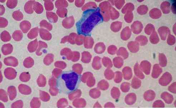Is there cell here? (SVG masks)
<instances>
[{"mask_svg": "<svg viewBox=\"0 0 176 108\" xmlns=\"http://www.w3.org/2000/svg\"><path fill=\"white\" fill-rule=\"evenodd\" d=\"M171 75L168 73L164 74V75L159 80V83L162 86H166L171 81Z\"/></svg>", "mask_w": 176, "mask_h": 108, "instance_id": "6da1fadb", "label": "cell"}, {"mask_svg": "<svg viewBox=\"0 0 176 108\" xmlns=\"http://www.w3.org/2000/svg\"><path fill=\"white\" fill-rule=\"evenodd\" d=\"M137 97L136 94L134 93H131L127 94L125 98V101L127 104L131 105L136 102Z\"/></svg>", "mask_w": 176, "mask_h": 108, "instance_id": "7a4b0ae2", "label": "cell"}, {"mask_svg": "<svg viewBox=\"0 0 176 108\" xmlns=\"http://www.w3.org/2000/svg\"><path fill=\"white\" fill-rule=\"evenodd\" d=\"M156 97L155 92L152 90H147L144 94V98L145 100L148 102L153 101Z\"/></svg>", "mask_w": 176, "mask_h": 108, "instance_id": "3957f363", "label": "cell"}, {"mask_svg": "<svg viewBox=\"0 0 176 108\" xmlns=\"http://www.w3.org/2000/svg\"><path fill=\"white\" fill-rule=\"evenodd\" d=\"M161 98L165 101L166 103L168 104H171L174 100V98L172 95L167 92H162L161 95Z\"/></svg>", "mask_w": 176, "mask_h": 108, "instance_id": "277c9868", "label": "cell"}, {"mask_svg": "<svg viewBox=\"0 0 176 108\" xmlns=\"http://www.w3.org/2000/svg\"><path fill=\"white\" fill-rule=\"evenodd\" d=\"M35 1H29L25 5V10L26 12L28 13H32L33 12L32 6L34 4Z\"/></svg>", "mask_w": 176, "mask_h": 108, "instance_id": "5b68a950", "label": "cell"}, {"mask_svg": "<svg viewBox=\"0 0 176 108\" xmlns=\"http://www.w3.org/2000/svg\"><path fill=\"white\" fill-rule=\"evenodd\" d=\"M141 66L144 72L146 74H149L150 68V64L147 61H144L141 64Z\"/></svg>", "mask_w": 176, "mask_h": 108, "instance_id": "8992f818", "label": "cell"}, {"mask_svg": "<svg viewBox=\"0 0 176 108\" xmlns=\"http://www.w3.org/2000/svg\"><path fill=\"white\" fill-rule=\"evenodd\" d=\"M141 82L136 78H134L131 83V86L134 89H137L141 86Z\"/></svg>", "mask_w": 176, "mask_h": 108, "instance_id": "52a82bcc", "label": "cell"}, {"mask_svg": "<svg viewBox=\"0 0 176 108\" xmlns=\"http://www.w3.org/2000/svg\"><path fill=\"white\" fill-rule=\"evenodd\" d=\"M33 10L37 13L40 14L43 12V7L40 3L35 2L33 4Z\"/></svg>", "mask_w": 176, "mask_h": 108, "instance_id": "ba28073f", "label": "cell"}, {"mask_svg": "<svg viewBox=\"0 0 176 108\" xmlns=\"http://www.w3.org/2000/svg\"><path fill=\"white\" fill-rule=\"evenodd\" d=\"M161 72V69L159 67L158 65H156L154 66L152 72V76L153 78H157Z\"/></svg>", "mask_w": 176, "mask_h": 108, "instance_id": "9c48e42d", "label": "cell"}, {"mask_svg": "<svg viewBox=\"0 0 176 108\" xmlns=\"http://www.w3.org/2000/svg\"><path fill=\"white\" fill-rule=\"evenodd\" d=\"M13 18L17 20H21L23 18V15L21 12L19 11H16L13 12Z\"/></svg>", "mask_w": 176, "mask_h": 108, "instance_id": "30bf717a", "label": "cell"}, {"mask_svg": "<svg viewBox=\"0 0 176 108\" xmlns=\"http://www.w3.org/2000/svg\"><path fill=\"white\" fill-rule=\"evenodd\" d=\"M111 94L112 97L115 99L118 98L120 96L119 90L116 88H113L111 90Z\"/></svg>", "mask_w": 176, "mask_h": 108, "instance_id": "8fae6325", "label": "cell"}, {"mask_svg": "<svg viewBox=\"0 0 176 108\" xmlns=\"http://www.w3.org/2000/svg\"><path fill=\"white\" fill-rule=\"evenodd\" d=\"M152 107L153 108H164L165 107V104L161 100H156L152 104Z\"/></svg>", "mask_w": 176, "mask_h": 108, "instance_id": "7c38bea8", "label": "cell"}, {"mask_svg": "<svg viewBox=\"0 0 176 108\" xmlns=\"http://www.w3.org/2000/svg\"><path fill=\"white\" fill-rule=\"evenodd\" d=\"M130 50L132 52H137L139 49V46L135 42H131L129 45Z\"/></svg>", "mask_w": 176, "mask_h": 108, "instance_id": "4fadbf2b", "label": "cell"}, {"mask_svg": "<svg viewBox=\"0 0 176 108\" xmlns=\"http://www.w3.org/2000/svg\"><path fill=\"white\" fill-rule=\"evenodd\" d=\"M135 73L137 75V76L140 78H141V79L144 78V75L140 71L139 66L137 65H136L135 66Z\"/></svg>", "mask_w": 176, "mask_h": 108, "instance_id": "5bb4252c", "label": "cell"}, {"mask_svg": "<svg viewBox=\"0 0 176 108\" xmlns=\"http://www.w3.org/2000/svg\"><path fill=\"white\" fill-rule=\"evenodd\" d=\"M167 32H168V30L167 29H165V28L160 29V31H159V33H160L162 39H163V40H165V39Z\"/></svg>", "mask_w": 176, "mask_h": 108, "instance_id": "9a60e30c", "label": "cell"}, {"mask_svg": "<svg viewBox=\"0 0 176 108\" xmlns=\"http://www.w3.org/2000/svg\"><path fill=\"white\" fill-rule=\"evenodd\" d=\"M160 64L162 66H165L166 64V60L165 57L163 54H160Z\"/></svg>", "mask_w": 176, "mask_h": 108, "instance_id": "2e32d148", "label": "cell"}, {"mask_svg": "<svg viewBox=\"0 0 176 108\" xmlns=\"http://www.w3.org/2000/svg\"><path fill=\"white\" fill-rule=\"evenodd\" d=\"M130 89V85L129 84L124 83L122 84L121 86V89L123 92H128Z\"/></svg>", "mask_w": 176, "mask_h": 108, "instance_id": "e0dca14e", "label": "cell"}, {"mask_svg": "<svg viewBox=\"0 0 176 108\" xmlns=\"http://www.w3.org/2000/svg\"><path fill=\"white\" fill-rule=\"evenodd\" d=\"M137 41H139L141 45H144L146 43L147 39L146 37L144 36H140L137 38Z\"/></svg>", "mask_w": 176, "mask_h": 108, "instance_id": "ac0fdd59", "label": "cell"}, {"mask_svg": "<svg viewBox=\"0 0 176 108\" xmlns=\"http://www.w3.org/2000/svg\"><path fill=\"white\" fill-rule=\"evenodd\" d=\"M151 42L153 43H156L159 42V38L156 33H154L151 36Z\"/></svg>", "mask_w": 176, "mask_h": 108, "instance_id": "d6986e66", "label": "cell"}, {"mask_svg": "<svg viewBox=\"0 0 176 108\" xmlns=\"http://www.w3.org/2000/svg\"><path fill=\"white\" fill-rule=\"evenodd\" d=\"M168 90L172 93L176 94V82L173 83L168 88Z\"/></svg>", "mask_w": 176, "mask_h": 108, "instance_id": "ffe728a7", "label": "cell"}, {"mask_svg": "<svg viewBox=\"0 0 176 108\" xmlns=\"http://www.w3.org/2000/svg\"><path fill=\"white\" fill-rule=\"evenodd\" d=\"M101 83H102L100 84L99 85V88L102 90H106L108 89V88L109 87V85L108 84L104 82Z\"/></svg>", "mask_w": 176, "mask_h": 108, "instance_id": "44dd1931", "label": "cell"}, {"mask_svg": "<svg viewBox=\"0 0 176 108\" xmlns=\"http://www.w3.org/2000/svg\"><path fill=\"white\" fill-rule=\"evenodd\" d=\"M174 37L172 36H170L169 37V38L168 39V43L170 45H172L174 44L175 42V38Z\"/></svg>", "mask_w": 176, "mask_h": 108, "instance_id": "7402d4cb", "label": "cell"}]
</instances>
